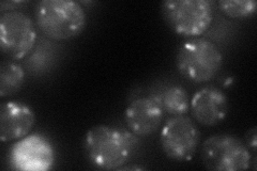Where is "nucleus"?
<instances>
[{
	"instance_id": "nucleus-13",
	"label": "nucleus",
	"mask_w": 257,
	"mask_h": 171,
	"mask_svg": "<svg viewBox=\"0 0 257 171\" xmlns=\"http://www.w3.org/2000/svg\"><path fill=\"white\" fill-rule=\"evenodd\" d=\"M159 101L163 111L173 116H184L189 111L190 101L188 92L181 86H171L166 88L160 95Z\"/></svg>"
},
{
	"instance_id": "nucleus-6",
	"label": "nucleus",
	"mask_w": 257,
	"mask_h": 171,
	"mask_svg": "<svg viewBox=\"0 0 257 171\" xmlns=\"http://www.w3.org/2000/svg\"><path fill=\"white\" fill-rule=\"evenodd\" d=\"M200 141V132L190 118L176 116L161 129L160 142L165 155L175 161H190Z\"/></svg>"
},
{
	"instance_id": "nucleus-10",
	"label": "nucleus",
	"mask_w": 257,
	"mask_h": 171,
	"mask_svg": "<svg viewBox=\"0 0 257 171\" xmlns=\"http://www.w3.org/2000/svg\"><path fill=\"white\" fill-rule=\"evenodd\" d=\"M193 117L204 126H214L225 120L228 112V99L221 89L205 87L193 95L190 102Z\"/></svg>"
},
{
	"instance_id": "nucleus-15",
	"label": "nucleus",
	"mask_w": 257,
	"mask_h": 171,
	"mask_svg": "<svg viewBox=\"0 0 257 171\" xmlns=\"http://www.w3.org/2000/svg\"><path fill=\"white\" fill-rule=\"evenodd\" d=\"M246 146L250 150H252L253 153L256 151V128L253 127L250 132L246 134Z\"/></svg>"
},
{
	"instance_id": "nucleus-1",
	"label": "nucleus",
	"mask_w": 257,
	"mask_h": 171,
	"mask_svg": "<svg viewBox=\"0 0 257 171\" xmlns=\"http://www.w3.org/2000/svg\"><path fill=\"white\" fill-rule=\"evenodd\" d=\"M133 133L108 125L91 127L85 136V151L91 164L103 170H119L138 148Z\"/></svg>"
},
{
	"instance_id": "nucleus-14",
	"label": "nucleus",
	"mask_w": 257,
	"mask_h": 171,
	"mask_svg": "<svg viewBox=\"0 0 257 171\" xmlns=\"http://www.w3.org/2000/svg\"><path fill=\"white\" fill-rule=\"evenodd\" d=\"M219 7L228 18L243 19L255 13L257 3L255 0H221Z\"/></svg>"
},
{
	"instance_id": "nucleus-5",
	"label": "nucleus",
	"mask_w": 257,
	"mask_h": 171,
	"mask_svg": "<svg viewBox=\"0 0 257 171\" xmlns=\"http://www.w3.org/2000/svg\"><path fill=\"white\" fill-rule=\"evenodd\" d=\"M200 157L204 166L212 171H242L250 169L251 150L236 136L218 134L203 143Z\"/></svg>"
},
{
	"instance_id": "nucleus-3",
	"label": "nucleus",
	"mask_w": 257,
	"mask_h": 171,
	"mask_svg": "<svg viewBox=\"0 0 257 171\" xmlns=\"http://www.w3.org/2000/svg\"><path fill=\"white\" fill-rule=\"evenodd\" d=\"M223 55L210 40L195 38L182 43L176 54V67L180 74L197 84L211 80L222 68Z\"/></svg>"
},
{
	"instance_id": "nucleus-7",
	"label": "nucleus",
	"mask_w": 257,
	"mask_h": 171,
	"mask_svg": "<svg viewBox=\"0 0 257 171\" xmlns=\"http://www.w3.org/2000/svg\"><path fill=\"white\" fill-rule=\"evenodd\" d=\"M36 40L34 22L27 14L12 10L0 16V46L9 58H24L34 48Z\"/></svg>"
},
{
	"instance_id": "nucleus-12",
	"label": "nucleus",
	"mask_w": 257,
	"mask_h": 171,
	"mask_svg": "<svg viewBox=\"0 0 257 171\" xmlns=\"http://www.w3.org/2000/svg\"><path fill=\"white\" fill-rule=\"evenodd\" d=\"M25 81V72L20 64L4 61L0 64V97L5 99L18 93Z\"/></svg>"
},
{
	"instance_id": "nucleus-8",
	"label": "nucleus",
	"mask_w": 257,
	"mask_h": 171,
	"mask_svg": "<svg viewBox=\"0 0 257 171\" xmlns=\"http://www.w3.org/2000/svg\"><path fill=\"white\" fill-rule=\"evenodd\" d=\"M54 160L52 143L39 134L22 138L12 145L9 154L11 168L22 171H46L52 168Z\"/></svg>"
},
{
	"instance_id": "nucleus-9",
	"label": "nucleus",
	"mask_w": 257,
	"mask_h": 171,
	"mask_svg": "<svg viewBox=\"0 0 257 171\" xmlns=\"http://www.w3.org/2000/svg\"><path fill=\"white\" fill-rule=\"evenodd\" d=\"M125 124L135 136L146 137L158 131L163 121V108L157 95L140 97L127 106Z\"/></svg>"
},
{
	"instance_id": "nucleus-2",
	"label": "nucleus",
	"mask_w": 257,
	"mask_h": 171,
	"mask_svg": "<svg viewBox=\"0 0 257 171\" xmlns=\"http://www.w3.org/2000/svg\"><path fill=\"white\" fill-rule=\"evenodd\" d=\"M35 19L39 29L56 41L79 36L87 24L84 8L72 0H41L36 6Z\"/></svg>"
},
{
	"instance_id": "nucleus-11",
	"label": "nucleus",
	"mask_w": 257,
	"mask_h": 171,
	"mask_svg": "<svg viewBox=\"0 0 257 171\" xmlns=\"http://www.w3.org/2000/svg\"><path fill=\"white\" fill-rule=\"evenodd\" d=\"M36 122L35 112L20 102H7L0 107V139L10 142L26 137Z\"/></svg>"
},
{
	"instance_id": "nucleus-4",
	"label": "nucleus",
	"mask_w": 257,
	"mask_h": 171,
	"mask_svg": "<svg viewBox=\"0 0 257 171\" xmlns=\"http://www.w3.org/2000/svg\"><path fill=\"white\" fill-rule=\"evenodd\" d=\"M161 12L170 28L184 37L203 35L213 20L209 0H167L161 5Z\"/></svg>"
}]
</instances>
